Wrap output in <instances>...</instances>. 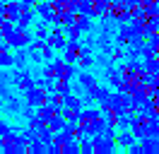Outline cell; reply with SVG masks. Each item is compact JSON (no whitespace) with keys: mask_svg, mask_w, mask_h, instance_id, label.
Instances as JSON below:
<instances>
[{"mask_svg":"<svg viewBox=\"0 0 159 154\" xmlns=\"http://www.w3.org/2000/svg\"><path fill=\"white\" fill-rule=\"evenodd\" d=\"M29 101L31 104H46V96H43V92L41 89H29Z\"/></svg>","mask_w":159,"mask_h":154,"instance_id":"1","label":"cell"},{"mask_svg":"<svg viewBox=\"0 0 159 154\" xmlns=\"http://www.w3.org/2000/svg\"><path fill=\"white\" fill-rule=\"evenodd\" d=\"M142 149H147V152H159V142L154 140V137H147L145 144H142Z\"/></svg>","mask_w":159,"mask_h":154,"instance_id":"2","label":"cell"},{"mask_svg":"<svg viewBox=\"0 0 159 154\" xmlns=\"http://www.w3.org/2000/svg\"><path fill=\"white\" fill-rule=\"evenodd\" d=\"M15 60H12V56H7V53H0V65H12Z\"/></svg>","mask_w":159,"mask_h":154,"instance_id":"3","label":"cell"}]
</instances>
